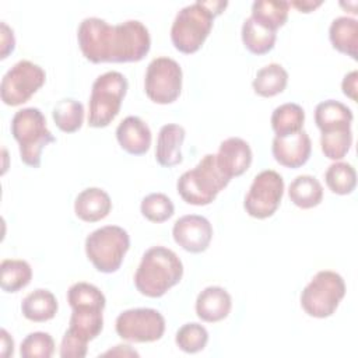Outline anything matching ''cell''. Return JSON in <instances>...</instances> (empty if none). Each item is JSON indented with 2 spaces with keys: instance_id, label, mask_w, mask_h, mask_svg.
<instances>
[{
  "instance_id": "obj_1",
  "label": "cell",
  "mask_w": 358,
  "mask_h": 358,
  "mask_svg": "<svg viewBox=\"0 0 358 358\" xmlns=\"http://www.w3.org/2000/svg\"><path fill=\"white\" fill-rule=\"evenodd\" d=\"M78 46L92 63H133L143 60L151 48L147 27L138 20L109 25L98 17L84 18L77 29Z\"/></svg>"
},
{
  "instance_id": "obj_2",
  "label": "cell",
  "mask_w": 358,
  "mask_h": 358,
  "mask_svg": "<svg viewBox=\"0 0 358 358\" xmlns=\"http://www.w3.org/2000/svg\"><path fill=\"white\" fill-rule=\"evenodd\" d=\"M67 302L71 308V316L60 344V357L84 358L88 341L96 338L102 331V312L106 299L98 287L80 281L69 288Z\"/></svg>"
},
{
  "instance_id": "obj_3",
  "label": "cell",
  "mask_w": 358,
  "mask_h": 358,
  "mask_svg": "<svg viewBox=\"0 0 358 358\" xmlns=\"http://www.w3.org/2000/svg\"><path fill=\"white\" fill-rule=\"evenodd\" d=\"M228 1L197 0L180 8L171 27V41L173 46L186 55L197 52L207 39L214 18L220 15Z\"/></svg>"
},
{
  "instance_id": "obj_4",
  "label": "cell",
  "mask_w": 358,
  "mask_h": 358,
  "mask_svg": "<svg viewBox=\"0 0 358 358\" xmlns=\"http://www.w3.org/2000/svg\"><path fill=\"white\" fill-rule=\"evenodd\" d=\"M183 275L178 255L165 246H152L141 257L134 274L137 291L148 298H159L176 285Z\"/></svg>"
},
{
  "instance_id": "obj_5",
  "label": "cell",
  "mask_w": 358,
  "mask_h": 358,
  "mask_svg": "<svg viewBox=\"0 0 358 358\" xmlns=\"http://www.w3.org/2000/svg\"><path fill=\"white\" fill-rule=\"evenodd\" d=\"M229 180L218 168L215 154H206L194 168L179 176L176 190L187 204L207 206L228 186Z\"/></svg>"
},
{
  "instance_id": "obj_6",
  "label": "cell",
  "mask_w": 358,
  "mask_h": 358,
  "mask_svg": "<svg viewBox=\"0 0 358 358\" xmlns=\"http://www.w3.org/2000/svg\"><path fill=\"white\" fill-rule=\"evenodd\" d=\"M11 134L20 145L21 161L32 168L41 165L42 150L56 141L46 126V117L38 108H24L11 119Z\"/></svg>"
},
{
  "instance_id": "obj_7",
  "label": "cell",
  "mask_w": 358,
  "mask_h": 358,
  "mask_svg": "<svg viewBox=\"0 0 358 358\" xmlns=\"http://www.w3.org/2000/svg\"><path fill=\"white\" fill-rule=\"evenodd\" d=\"M127 78L119 71H106L95 78L88 101V124L106 127L117 116L127 92Z\"/></svg>"
},
{
  "instance_id": "obj_8",
  "label": "cell",
  "mask_w": 358,
  "mask_h": 358,
  "mask_svg": "<svg viewBox=\"0 0 358 358\" xmlns=\"http://www.w3.org/2000/svg\"><path fill=\"white\" fill-rule=\"evenodd\" d=\"M130 248V236L119 225H105L92 231L85 239L88 260L101 273L119 270L124 255Z\"/></svg>"
},
{
  "instance_id": "obj_9",
  "label": "cell",
  "mask_w": 358,
  "mask_h": 358,
  "mask_svg": "<svg viewBox=\"0 0 358 358\" xmlns=\"http://www.w3.org/2000/svg\"><path fill=\"white\" fill-rule=\"evenodd\" d=\"M345 295L343 277L331 270L315 274L301 292V306L312 317L324 319L331 316Z\"/></svg>"
},
{
  "instance_id": "obj_10",
  "label": "cell",
  "mask_w": 358,
  "mask_h": 358,
  "mask_svg": "<svg viewBox=\"0 0 358 358\" xmlns=\"http://www.w3.org/2000/svg\"><path fill=\"white\" fill-rule=\"evenodd\" d=\"M182 77V69L176 60L166 56L152 59L144 78L147 96L159 105L172 103L180 95Z\"/></svg>"
},
{
  "instance_id": "obj_11",
  "label": "cell",
  "mask_w": 358,
  "mask_h": 358,
  "mask_svg": "<svg viewBox=\"0 0 358 358\" xmlns=\"http://www.w3.org/2000/svg\"><path fill=\"white\" fill-rule=\"evenodd\" d=\"M45 80L46 73L41 66L20 60L1 78V101L8 106H18L27 102L45 84Z\"/></svg>"
},
{
  "instance_id": "obj_12",
  "label": "cell",
  "mask_w": 358,
  "mask_h": 358,
  "mask_svg": "<svg viewBox=\"0 0 358 358\" xmlns=\"http://www.w3.org/2000/svg\"><path fill=\"white\" fill-rule=\"evenodd\" d=\"M284 194V179L282 176L273 171L266 169L259 172L245 196L243 208L246 213L257 220H264L271 217L282 199Z\"/></svg>"
},
{
  "instance_id": "obj_13",
  "label": "cell",
  "mask_w": 358,
  "mask_h": 358,
  "mask_svg": "<svg viewBox=\"0 0 358 358\" xmlns=\"http://www.w3.org/2000/svg\"><path fill=\"white\" fill-rule=\"evenodd\" d=\"M120 338L130 343H152L165 331L164 316L152 308H133L123 310L115 323Z\"/></svg>"
},
{
  "instance_id": "obj_14",
  "label": "cell",
  "mask_w": 358,
  "mask_h": 358,
  "mask_svg": "<svg viewBox=\"0 0 358 358\" xmlns=\"http://www.w3.org/2000/svg\"><path fill=\"white\" fill-rule=\"evenodd\" d=\"M173 241L186 252H204L213 238V227L210 221L197 214H187L178 218L172 228Z\"/></svg>"
},
{
  "instance_id": "obj_15",
  "label": "cell",
  "mask_w": 358,
  "mask_h": 358,
  "mask_svg": "<svg viewBox=\"0 0 358 358\" xmlns=\"http://www.w3.org/2000/svg\"><path fill=\"white\" fill-rule=\"evenodd\" d=\"M271 152L280 165L295 169L308 162L312 152V141L303 129L295 134L275 136L273 138Z\"/></svg>"
},
{
  "instance_id": "obj_16",
  "label": "cell",
  "mask_w": 358,
  "mask_h": 358,
  "mask_svg": "<svg viewBox=\"0 0 358 358\" xmlns=\"http://www.w3.org/2000/svg\"><path fill=\"white\" fill-rule=\"evenodd\" d=\"M217 165L221 172L232 179L245 173L252 164L250 145L241 137H229L220 144L218 152L215 154Z\"/></svg>"
},
{
  "instance_id": "obj_17",
  "label": "cell",
  "mask_w": 358,
  "mask_h": 358,
  "mask_svg": "<svg viewBox=\"0 0 358 358\" xmlns=\"http://www.w3.org/2000/svg\"><path fill=\"white\" fill-rule=\"evenodd\" d=\"M116 138L120 147L131 155H143L151 145V130L138 116L124 117L116 127Z\"/></svg>"
},
{
  "instance_id": "obj_18",
  "label": "cell",
  "mask_w": 358,
  "mask_h": 358,
  "mask_svg": "<svg viewBox=\"0 0 358 358\" xmlns=\"http://www.w3.org/2000/svg\"><path fill=\"white\" fill-rule=\"evenodd\" d=\"M232 308V299L227 289L218 285L204 288L196 299V313L199 319L215 323L225 319Z\"/></svg>"
},
{
  "instance_id": "obj_19",
  "label": "cell",
  "mask_w": 358,
  "mask_h": 358,
  "mask_svg": "<svg viewBox=\"0 0 358 358\" xmlns=\"http://www.w3.org/2000/svg\"><path fill=\"white\" fill-rule=\"evenodd\" d=\"M185 136V129L176 123H168L159 129L155 147V159L161 166L171 168L182 162L183 158L180 147Z\"/></svg>"
},
{
  "instance_id": "obj_20",
  "label": "cell",
  "mask_w": 358,
  "mask_h": 358,
  "mask_svg": "<svg viewBox=\"0 0 358 358\" xmlns=\"http://www.w3.org/2000/svg\"><path fill=\"white\" fill-rule=\"evenodd\" d=\"M112 210L109 194L99 187H87L74 200L76 215L85 222H96L108 217Z\"/></svg>"
},
{
  "instance_id": "obj_21",
  "label": "cell",
  "mask_w": 358,
  "mask_h": 358,
  "mask_svg": "<svg viewBox=\"0 0 358 358\" xmlns=\"http://www.w3.org/2000/svg\"><path fill=\"white\" fill-rule=\"evenodd\" d=\"M352 110L340 101L327 99L315 108V123L322 133H333L351 129Z\"/></svg>"
},
{
  "instance_id": "obj_22",
  "label": "cell",
  "mask_w": 358,
  "mask_h": 358,
  "mask_svg": "<svg viewBox=\"0 0 358 358\" xmlns=\"http://www.w3.org/2000/svg\"><path fill=\"white\" fill-rule=\"evenodd\" d=\"M329 38L336 50L358 60V21L351 17H337L331 21L329 28Z\"/></svg>"
},
{
  "instance_id": "obj_23",
  "label": "cell",
  "mask_w": 358,
  "mask_h": 358,
  "mask_svg": "<svg viewBox=\"0 0 358 358\" xmlns=\"http://www.w3.org/2000/svg\"><path fill=\"white\" fill-rule=\"evenodd\" d=\"M57 299L49 291L43 288H38L29 292L21 303V312L25 319L36 323L48 322L55 317L57 313Z\"/></svg>"
},
{
  "instance_id": "obj_24",
  "label": "cell",
  "mask_w": 358,
  "mask_h": 358,
  "mask_svg": "<svg viewBox=\"0 0 358 358\" xmlns=\"http://www.w3.org/2000/svg\"><path fill=\"white\" fill-rule=\"evenodd\" d=\"M288 196L296 207L313 208L323 200V186L312 175H299L289 183Z\"/></svg>"
},
{
  "instance_id": "obj_25",
  "label": "cell",
  "mask_w": 358,
  "mask_h": 358,
  "mask_svg": "<svg viewBox=\"0 0 358 358\" xmlns=\"http://www.w3.org/2000/svg\"><path fill=\"white\" fill-rule=\"evenodd\" d=\"M289 11V1L285 0H256L252 4V18L271 29L277 31L287 22Z\"/></svg>"
},
{
  "instance_id": "obj_26",
  "label": "cell",
  "mask_w": 358,
  "mask_h": 358,
  "mask_svg": "<svg viewBox=\"0 0 358 358\" xmlns=\"http://www.w3.org/2000/svg\"><path fill=\"white\" fill-rule=\"evenodd\" d=\"M288 83L287 70L278 63H270L257 70L252 87L260 96L270 98L282 92Z\"/></svg>"
},
{
  "instance_id": "obj_27",
  "label": "cell",
  "mask_w": 358,
  "mask_h": 358,
  "mask_svg": "<svg viewBox=\"0 0 358 358\" xmlns=\"http://www.w3.org/2000/svg\"><path fill=\"white\" fill-rule=\"evenodd\" d=\"M305 122V110L301 105L287 102L277 106L271 113V127L278 137L295 134L302 130Z\"/></svg>"
},
{
  "instance_id": "obj_28",
  "label": "cell",
  "mask_w": 358,
  "mask_h": 358,
  "mask_svg": "<svg viewBox=\"0 0 358 358\" xmlns=\"http://www.w3.org/2000/svg\"><path fill=\"white\" fill-rule=\"evenodd\" d=\"M32 278V268L22 259H4L0 263V287L4 292H18Z\"/></svg>"
},
{
  "instance_id": "obj_29",
  "label": "cell",
  "mask_w": 358,
  "mask_h": 358,
  "mask_svg": "<svg viewBox=\"0 0 358 358\" xmlns=\"http://www.w3.org/2000/svg\"><path fill=\"white\" fill-rule=\"evenodd\" d=\"M277 34L260 24L252 17H248L242 24V42L253 55L268 53L275 43Z\"/></svg>"
},
{
  "instance_id": "obj_30",
  "label": "cell",
  "mask_w": 358,
  "mask_h": 358,
  "mask_svg": "<svg viewBox=\"0 0 358 358\" xmlns=\"http://www.w3.org/2000/svg\"><path fill=\"white\" fill-rule=\"evenodd\" d=\"M52 116L55 120V124L64 133H74L81 129L84 122V106L81 102L66 98L60 99L53 110Z\"/></svg>"
},
{
  "instance_id": "obj_31",
  "label": "cell",
  "mask_w": 358,
  "mask_h": 358,
  "mask_svg": "<svg viewBox=\"0 0 358 358\" xmlns=\"http://www.w3.org/2000/svg\"><path fill=\"white\" fill-rule=\"evenodd\" d=\"M324 180L327 187L340 196L350 194L357 186V173L348 162H333L324 172Z\"/></svg>"
},
{
  "instance_id": "obj_32",
  "label": "cell",
  "mask_w": 358,
  "mask_h": 358,
  "mask_svg": "<svg viewBox=\"0 0 358 358\" xmlns=\"http://www.w3.org/2000/svg\"><path fill=\"white\" fill-rule=\"evenodd\" d=\"M208 331L200 323L192 322L183 324L175 336L176 345L186 354H196L207 345Z\"/></svg>"
},
{
  "instance_id": "obj_33",
  "label": "cell",
  "mask_w": 358,
  "mask_h": 358,
  "mask_svg": "<svg viewBox=\"0 0 358 358\" xmlns=\"http://www.w3.org/2000/svg\"><path fill=\"white\" fill-rule=\"evenodd\" d=\"M143 217L151 222H165L175 213L172 200L164 193H150L141 200L140 206Z\"/></svg>"
},
{
  "instance_id": "obj_34",
  "label": "cell",
  "mask_w": 358,
  "mask_h": 358,
  "mask_svg": "<svg viewBox=\"0 0 358 358\" xmlns=\"http://www.w3.org/2000/svg\"><path fill=\"white\" fill-rule=\"evenodd\" d=\"M352 144V131L351 129L338 130L333 133L320 134V147L326 158L333 161L343 159L350 151Z\"/></svg>"
},
{
  "instance_id": "obj_35",
  "label": "cell",
  "mask_w": 358,
  "mask_h": 358,
  "mask_svg": "<svg viewBox=\"0 0 358 358\" xmlns=\"http://www.w3.org/2000/svg\"><path fill=\"white\" fill-rule=\"evenodd\" d=\"M55 352V340L49 333H29L21 343L20 355L22 358H50Z\"/></svg>"
},
{
  "instance_id": "obj_36",
  "label": "cell",
  "mask_w": 358,
  "mask_h": 358,
  "mask_svg": "<svg viewBox=\"0 0 358 358\" xmlns=\"http://www.w3.org/2000/svg\"><path fill=\"white\" fill-rule=\"evenodd\" d=\"M0 28H1V53L0 57L6 59L10 53H13L14 48H15V38H14V32L13 29L6 24V22H0Z\"/></svg>"
},
{
  "instance_id": "obj_37",
  "label": "cell",
  "mask_w": 358,
  "mask_h": 358,
  "mask_svg": "<svg viewBox=\"0 0 358 358\" xmlns=\"http://www.w3.org/2000/svg\"><path fill=\"white\" fill-rule=\"evenodd\" d=\"M357 78H358V73L354 70V71L345 74L343 78V83H341L344 95H347L352 101H357Z\"/></svg>"
},
{
  "instance_id": "obj_38",
  "label": "cell",
  "mask_w": 358,
  "mask_h": 358,
  "mask_svg": "<svg viewBox=\"0 0 358 358\" xmlns=\"http://www.w3.org/2000/svg\"><path fill=\"white\" fill-rule=\"evenodd\" d=\"M322 4H323L322 0H294V1L289 3V6L295 7L301 13H310V11L316 10Z\"/></svg>"
},
{
  "instance_id": "obj_39",
  "label": "cell",
  "mask_w": 358,
  "mask_h": 358,
  "mask_svg": "<svg viewBox=\"0 0 358 358\" xmlns=\"http://www.w3.org/2000/svg\"><path fill=\"white\" fill-rule=\"evenodd\" d=\"M0 336H1V351H0V354L3 357L13 355V352H14V341H13L11 336L7 333L6 329H1Z\"/></svg>"
}]
</instances>
